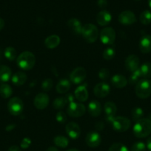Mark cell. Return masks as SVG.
<instances>
[{"mask_svg": "<svg viewBox=\"0 0 151 151\" xmlns=\"http://www.w3.org/2000/svg\"><path fill=\"white\" fill-rule=\"evenodd\" d=\"M133 134L137 138H144L151 134V121L148 118H142L135 123Z\"/></svg>", "mask_w": 151, "mask_h": 151, "instance_id": "cell-1", "label": "cell"}, {"mask_svg": "<svg viewBox=\"0 0 151 151\" xmlns=\"http://www.w3.org/2000/svg\"><path fill=\"white\" fill-rule=\"evenodd\" d=\"M35 63V55L30 51L23 52L16 58L17 66L22 70H30L34 66Z\"/></svg>", "mask_w": 151, "mask_h": 151, "instance_id": "cell-2", "label": "cell"}, {"mask_svg": "<svg viewBox=\"0 0 151 151\" xmlns=\"http://www.w3.org/2000/svg\"><path fill=\"white\" fill-rule=\"evenodd\" d=\"M135 92L138 97L146 99L151 94V81L148 79L140 80L136 84Z\"/></svg>", "mask_w": 151, "mask_h": 151, "instance_id": "cell-3", "label": "cell"}, {"mask_svg": "<svg viewBox=\"0 0 151 151\" xmlns=\"http://www.w3.org/2000/svg\"><path fill=\"white\" fill-rule=\"evenodd\" d=\"M81 35L87 42L93 43L99 38V29L93 24H86L82 27Z\"/></svg>", "mask_w": 151, "mask_h": 151, "instance_id": "cell-4", "label": "cell"}, {"mask_svg": "<svg viewBox=\"0 0 151 151\" xmlns=\"http://www.w3.org/2000/svg\"><path fill=\"white\" fill-rule=\"evenodd\" d=\"M114 131L118 132L127 131L130 127V121L124 116H115L110 122Z\"/></svg>", "mask_w": 151, "mask_h": 151, "instance_id": "cell-5", "label": "cell"}, {"mask_svg": "<svg viewBox=\"0 0 151 151\" xmlns=\"http://www.w3.org/2000/svg\"><path fill=\"white\" fill-rule=\"evenodd\" d=\"M7 109L9 112L13 116H18L21 114L24 109V103L19 97H13L10 99L7 104Z\"/></svg>", "mask_w": 151, "mask_h": 151, "instance_id": "cell-6", "label": "cell"}, {"mask_svg": "<svg viewBox=\"0 0 151 151\" xmlns=\"http://www.w3.org/2000/svg\"><path fill=\"white\" fill-rule=\"evenodd\" d=\"M68 115L73 118H78L83 116L86 112V108L83 104L76 102L70 103L68 107Z\"/></svg>", "mask_w": 151, "mask_h": 151, "instance_id": "cell-7", "label": "cell"}, {"mask_svg": "<svg viewBox=\"0 0 151 151\" xmlns=\"http://www.w3.org/2000/svg\"><path fill=\"white\" fill-rule=\"evenodd\" d=\"M100 40L104 44L112 45L115 40V32L112 27H105L100 32Z\"/></svg>", "mask_w": 151, "mask_h": 151, "instance_id": "cell-8", "label": "cell"}, {"mask_svg": "<svg viewBox=\"0 0 151 151\" xmlns=\"http://www.w3.org/2000/svg\"><path fill=\"white\" fill-rule=\"evenodd\" d=\"M87 76V72L83 67H77L72 71L70 75V80L74 84H80L84 81Z\"/></svg>", "mask_w": 151, "mask_h": 151, "instance_id": "cell-9", "label": "cell"}, {"mask_svg": "<svg viewBox=\"0 0 151 151\" xmlns=\"http://www.w3.org/2000/svg\"><path fill=\"white\" fill-rule=\"evenodd\" d=\"M94 94L97 97L103 98L107 97L110 92V87L108 83L105 82H101L98 83L93 88Z\"/></svg>", "mask_w": 151, "mask_h": 151, "instance_id": "cell-10", "label": "cell"}, {"mask_svg": "<svg viewBox=\"0 0 151 151\" xmlns=\"http://www.w3.org/2000/svg\"><path fill=\"white\" fill-rule=\"evenodd\" d=\"M49 97L45 93H39L37 94L34 99V106L38 110H43L46 109L49 105Z\"/></svg>", "mask_w": 151, "mask_h": 151, "instance_id": "cell-11", "label": "cell"}, {"mask_svg": "<svg viewBox=\"0 0 151 151\" xmlns=\"http://www.w3.org/2000/svg\"><path fill=\"white\" fill-rule=\"evenodd\" d=\"M85 142L90 147H97L100 145L102 138L100 134L96 131H91L87 134Z\"/></svg>", "mask_w": 151, "mask_h": 151, "instance_id": "cell-12", "label": "cell"}, {"mask_svg": "<svg viewBox=\"0 0 151 151\" xmlns=\"http://www.w3.org/2000/svg\"><path fill=\"white\" fill-rule=\"evenodd\" d=\"M118 21L121 24L131 25L136 22V17L134 13L130 10L121 12L118 16Z\"/></svg>", "mask_w": 151, "mask_h": 151, "instance_id": "cell-13", "label": "cell"}, {"mask_svg": "<svg viewBox=\"0 0 151 151\" xmlns=\"http://www.w3.org/2000/svg\"><path fill=\"white\" fill-rule=\"evenodd\" d=\"M65 130H66L67 134L72 139H77L81 134V129H80L79 125L74 122H70L67 124Z\"/></svg>", "mask_w": 151, "mask_h": 151, "instance_id": "cell-14", "label": "cell"}, {"mask_svg": "<svg viewBox=\"0 0 151 151\" xmlns=\"http://www.w3.org/2000/svg\"><path fill=\"white\" fill-rule=\"evenodd\" d=\"M125 67L127 71L130 72H133L134 71L137 70L139 68L140 64V60L139 57L135 55H130L127 56L125 60Z\"/></svg>", "mask_w": 151, "mask_h": 151, "instance_id": "cell-15", "label": "cell"}, {"mask_svg": "<svg viewBox=\"0 0 151 151\" xmlns=\"http://www.w3.org/2000/svg\"><path fill=\"white\" fill-rule=\"evenodd\" d=\"M104 111L106 115V121L110 123L112 119L115 117L117 111V107L115 104L113 102L108 101L105 103L104 106Z\"/></svg>", "mask_w": 151, "mask_h": 151, "instance_id": "cell-16", "label": "cell"}, {"mask_svg": "<svg viewBox=\"0 0 151 151\" xmlns=\"http://www.w3.org/2000/svg\"><path fill=\"white\" fill-rule=\"evenodd\" d=\"M139 49L142 53H149L151 52V35L148 34L142 35L139 41Z\"/></svg>", "mask_w": 151, "mask_h": 151, "instance_id": "cell-17", "label": "cell"}, {"mask_svg": "<svg viewBox=\"0 0 151 151\" xmlns=\"http://www.w3.org/2000/svg\"><path fill=\"white\" fill-rule=\"evenodd\" d=\"M75 97L79 102H85L88 99V91L87 89V84L79 86L74 91Z\"/></svg>", "mask_w": 151, "mask_h": 151, "instance_id": "cell-18", "label": "cell"}, {"mask_svg": "<svg viewBox=\"0 0 151 151\" xmlns=\"http://www.w3.org/2000/svg\"><path fill=\"white\" fill-rule=\"evenodd\" d=\"M111 20H112V16L107 10H102L98 13L96 16L97 23L100 26H107L109 24Z\"/></svg>", "mask_w": 151, "mask_h": 151, "instance_id": "cell-19", "label": "cell"}, {"mask_svg": "<svg viewBox=\"0 0 151 151\" xmlns=\"http://www.w3.org/2000/svg\"><path fill=\"white\" fill-rule=\"evenodd\" d=\"M88 113L93 117H97L101 114L102 112V106L101 103L97 100H92L89 103L87 106Z\"/></svg>", "mask_w": 151, "mask_h": 151, "instance_id": "cell-20", "label": "cell"}, {"mask_svg": "<svg viewBox=\"0 0 151 151\" xmlns=\"http://www.w3.org/2000/svg\"><path fill=\"white\" fill-rule=\"evenodd\" d=\"M110 82L111 84L113 85V86H114L115 88H122L127 86L128 81H127V78L124 76H123V75H114L111 78Z\"/></svg>", "mask_w": 151, "mask_h": 151, "instance_id": "cell-21", "label": "cell"}, {"mask_svg": "<svg viewBox=\"0 0 151 151\" xmlns=\"http://www.w3.org/2000/svg\"><path fill=\"white\" fill-rule=\"evenodd\" d=\"M68 26L73 32L76 35H81V30H82V24H81V22L78 19L73 18L68 20Z\"/></svg>", "mask_w": 151, "mask_h": 151, "instance_id": "cell-22", "label": "cell"}, {"mask_svg": "<svg viewBox=\"0 0 151 151\" xmlns=\"http://www.w3.org/2000/svg\"><path fill=\"white\" fill-rule=\"evenodd\" d=\"M27 79H28V78H27L26 74L22 72H18L12 76L11 81L15 86H20L25 83Z\"/></svg>", "mask_w": 151, "mask_h": 151, "instance_id": "cell-23", "label": "cell"}, {"mask_svg": "<svg viewBox=\"0 0 151 151\" xmlns=\"http://www.w3.org/2000/svg\"><path fill=\"white\" fill-rule=\"evenodd\" d=\"M12 78L11 69L7 66L0 65V81L1 82H7Z\"/></svg>", "mask_w": 151, "mask_h": 151, "instance_id": "cell-24", "label": "cell"}, {"mask_svg": "<svg viewBox=\"0 0 151 151\" xmlns=\"http://www.w3.org/2000/svg\"><path fill=\"white\" fill-rule=\"evenodd\" d=\"M60 44V38L56 35H51L44 41V44L48 49H54Z\"/></svg>", "mask_w": 151, "mask_h": 151, "instance_id": "cell-25", "label": "cell"}, {"mask_svg": "<svg viewBox=\"0 0 151 151\" xmlns=\"http://www.w3.org/2000/svg\"><path fill=\"white\" fill-rule=\"evenodd\" d=\"M70 88V83L68 80L62 79L56 85V90L59 94H65L69 91Z\"/></svg>", "mask_w": 151, "mask_h": 151, "instance_id": "cell-26", "label": "cell"}, {"mask_svg": "<svg viewBox=\"0 0 151 151\" xmlns=\"http://www.w3.org/2000/svg\"><path fill=\"white\" fill-rule=\"evenodd\" d=\"M142 78L144 79H148L151 78V63L150 62H145L142 66H139Z\"/></svg>", "mask_w": 151, "mask_h": 151, "instance_id": "cell-27", "label": "cell"}, {"mask_svg": "<svg viewBox=\"0 0 151 151\" xmlns=\"http://www.w3.org/2000/svg\"><path fill=\"white\" fill-rule=\"evenodd\" d=\"M53 142L57 147H61V148H65L69 145V140L63 136H56L53 139Z\"/></svg>", "mask_w": 151, "mask_h": 151, "instance_id": "cell-28", "label": "cell"}, {"mask_svg": "<svg viewBox=\"0 0 151 151\" xmlns=\"http://www.w3.org/2000/svg\"><path fill=\"white\" fill-rule=\"evenodd\" d=\"M13 94V89L8 84H2L0 86V95L1 97L6 99L9 98Z\"/></svg>", "mask_w": 151, "mask_h": 151, "instance_id": "cell-29", "label": "cell"}, {"mask_svg": "<svg viewBox=\"0 0 151 151\" xmlns=\"http://www.w3.org/2000/svg\"><path fill=\"white\" fill-rule=\"evenodd\" d=\"M140 22L142 24L148 25L151 23V12L150 10H144L140 14Z\"/></svg>", "mask_w": 151, "mask_h": 151, "instance_id": "cell-30", "label": "cell"}, {"mask_svg": "<svg viewBox=\"0 0 151 151\" xmlns=\"http://www.w3.org/2000/svg\"><path fill=\"white\" fill-rule=\"evenodd\" d=\"M4 55L7 60L13 61L16 58V50L13 47H7L4 50Z\"/></svg>", "mask_w": 151, "mask_h": 151, "instance_id": "cell-31", "label": "cell"}, {"mask_svg": "<svg viewBox=\"0 0 151 151\" xmlns=\"http://www.w3.org/2000/svg\"><path fill=\"white\" fill-rule=\"evenodd\" d=\"M132 118H133V121H137L140 120L141 119H142L144 116V111L142 108L139 107H135L134 109L132 110L131 112Z\"/></svg>", "mask_w": 151, "mask_h": 151, "instance_id": "cell-32", "label": "cell"}, {"mask_svg": "<svg viewBox=\"0 0 151 151\" xmlns=\"http://www.w3.org/2000/svg\"><path fill=\"white\" fill-rule=\"evenodd\" d=\"M142 78V75H141L140 70H139V68L137 70L134 71L131 73L130 78H129L128 82L129 83L131 84V85H134L136 84L139 81H140V78Z\"/></svg>", "mask_w": 151, "mask_h": 151, "instance_id": "cell-33", "label": "cell"}, {"mask_svg": "<svg viewBox=\"0 0 151 151\" xmlns=\"http://www.w3.org/2000/svg\"><path fill=\"white\" fill-rule=\"evenodd\" d=\"M68 103L65 97H57L54 100L53 103V106L56 109H62L65 107Z\"/></svg>", "mask_w": 151, "mask_h": 151, "instance_id": "cell-34", "label": "cell"}, {"mask_svg": "<svg viewBox=\"0 0 151 151\" xmlns=\"http://www.w3.org/2000/svg\"><path fill=\"white\" fill-rule=\"evenodd\" d=\"M115 49L112 47H107V49H105V51H104L103 58L105 59V60H110L115 57Z\"/></svg>", "mask_w": 151, "mask_h": 151, "instance_id": "cell-35", "label": "cell"}, {"mask_svg": "<svg viewBox=\"0 0 151 151\" xmlns=\"http://www.w3.org/2000/svg\"><path fill=\"white\" fill-rule=\"evenodd\" d=\"M108 151H130L124 145L121 143H114L110 147Z\"/></svg>", "mask_w": 151, "mask_h": 151, "instance_id": "cell-36", "label": "cell"}, {"mask_svg": "<svg viewBox=\"0 0 151 151\" xmlns=\"http://www.w3.org/2000/svg\"><path fill=\"white\" fill-rule=\"evenodd\" d=\"M147 147L142 142H136L132 145L131 151H146Z\"/></svg>", "mask_w": 151, "mask_h": 151, "instance_id": "cell-37", "label": "cell"}, {"mask_svg": "<svg viewBox=\"0 0 151 151\" xmlns=\"http://www.w3.org/2000/svg\"><path fill=\"white\" fill-rule=\"evenodd\" d=\"M53 87V81L50 78L44 80L41 83V88L44 91H49Z\"/></svg>", "mask_w": 151, "mask_h": 151, "instance_id": "cell-38", "label": "cell"}, {"mask_svg": "<svg viewBox=\"0 0 151 151\" xmlns=\"http://www.w3.org/2000/svg\"><path fill=\"white\" fill-rule=\"evenodd\" d=\"M98 75H99V78H100L102 81H106L110 76V72L107 69H105V68H102L99 70V73H98Z\"/></svg>", "mask_w": 151, "mask_h": 151, "instance_id": "cell-39", "label": "cell"}, {"mask_svg": "<svg viewBox=\"0 0 151 151\" xmlns=\"http://www.w3.org/2000/svg\"><path fill=\"white\" fill-rule=\"evenodd\" d=\"M56 121L59 122V123L64 124L67 121V116L65 114V113H64L63 111H59L56 114Z\"/></svg>", "mask_w": 151, "mask_h": 151, "instance_id": "cell-40", "label": "cell"}, {"mask_svg": "<svg viewBox=\"0 0 151 151\" xmlns=\"http://www.w3.org/2000/svg\"><path fill=\"white\" fill-rule=\"evenodd\" d=\"M31 142H31L30 139L28 138V137H25V138H24L22 140V142H21L20 147H22V149L28 148V147L30 146Z\"/></svg>", "mask_w": 151, "mask_h": 151, "instance_id": "cell-41", "label": "cell"}, {"mask_svg": "<svg viewBox=\"0 0 151 151\" xmlns=\"http://www.w3.org/2000/svg\"><path fill=\"white\" fill-rule=\"evenodd\" d=\"M107 0H98L97 4L99 7L101 8H105L107 6Z\"/></svg>", "mask_w": 151, "mask_h": 151, "instance_id": "cell-42", "label": "cell"}, {"mask_svg": "<svg viewBox=\"0 0 151 151\" xmlns=\"http://www.w3.org/2000/svg\"><path fill=\"white\" fill-rule=\"evenodd\" d=\"M74 97H74L72 94H70H70H67L66 95H65V99L67 100L68 103H70L75 102L74 101Z\"/></svg>", "mask_w": 151, "mask_h": 151, "instance_id": "cell-43", "label": "cell"}, {"mask_svg": "<svg viewBox=\"0 0 151 151\" xmlns=\"http://www.w3.org/2000/svg\"><path fill=\"white\" fill-rule=\"evenodd\" d=\"M104 127H105V124H104V122H102V121L98 122L96 124V128L98 131H102V130H103Z\"/></svg>", "mask_w": 151, "mask_h": 151, "instance_id": "cell-44", "label": "cell"}, {"mask_svg": "<svg viewBox=\"0 0 151 151\" xmlns=\"http://www.w3.org/2000/svg\"><path fill=\"white\" fill-rule=\"evenodd\" d=\"M147 148L149 151H151V137L150 138L147 139V145H146Z\"/></svg>", "mask_w": 151, "mask_h": 151, "instance_id": "cell-45", "label": "cell"}, {"mask_svg": "<svg viewBox=\"0 0 151 151\" xmlns=\"http://www.w3.org/2000/svg\"><path fill=\"white\" fill-rule=\"evenodd\" d=\"M8 151H21V150H20V148L18 147V146L13 145V146H11V147H9Z\"/></svg>", "mask_w": 151, "mask_h": 151, "instance_id": "cell-46", "label": "cell"}, {"mask_svg": "<svg viewBox=\"0 0 151 151\" xmlns=\"http://www.w3.org/2000/svg\"><path fill=\"white\" fill-rule=\"evenodd\" d=\"M4 27V21L2 19L0 18V30L3 29V27Z\"/></svg>", "mask_w": 151, "mask_h": 151, "instance_id": "cell-47", "label": "cell"}, {"mask_svg": "<svg viewBox=\"0 0 151 151\" xmlns=\"http://www.w3.org/2000/svg\"><path fill=\"white\" fill-rule=\"evenodd\" d=\"M46 151H59L58 149L55 147H49Z\"/></svg>", "mask_w": 151, "mask_h": 151, "instance_id": "cell-48", "label": "cell"}, {"mask_svg": "<svg viewBox=\"0 0 151 151\" xmlns=\"http://www.w3.org/2000/svg\"><path fill=\"white\" fill-rule=\"evenodd\" d=\"M67 151H79L78 150V149H74V148H72V149H70V150H67Z\"/></svg>", "mask_w": 151, "mask_h": 151, "instance_id": "cell-49", "label": "cell"}, {"mask_svg": "<svg viewBox=\"0 0 151 151\" xmlns=\"http://www.w3.org/2000/svg\"><path fill=\"white\" fill-rule=\"evenodd\" d=\"M148 4H149V7L151 8V0H148Z\"/></svg>", "mask_w": 151, "mask_h": 151, "instance_id": "cell-50", "label": "cell"}, {"mask_svg": "<svg viewBox=\"0 0 151 151\" xmlns=\"http://www.w3.org/2000/svg\"><path fill=\"white\" fill-rule=\"evenodd\" d=\"M148 119H149L151 121V114H150V115H149V118H148Z\"/></svg>", "mask_w": 151, "mask_h": 151, "instance_id": "cell-51", "label": "cell"}, {"mask_svg": "<svg viewBox=\"0 0 151 151\" xmlns=\"http://www.w3.org/2000/svg\"><path fill=\"white\" fill-rule=\"evenodd\" d=\"M136 1H139V0H136Z\"/></svg>", "mask_w": 151, "mask_h": 151, "instance_id": "cell-52", "label": "cell"}]
</instances>
